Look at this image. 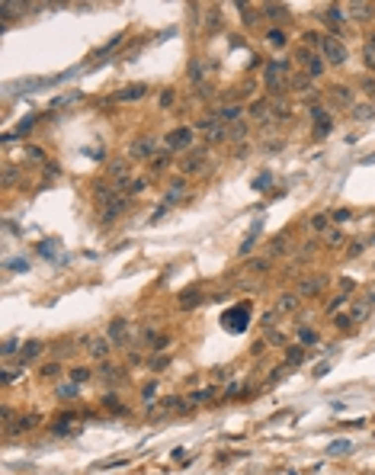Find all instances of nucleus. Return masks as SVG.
<instances>
[{
  "label": "nucleus",
  "instance_id": "61",
  "mask_svg": "<svg viewBox=\"0 0 375 475\" xmlns=\"http://www.w3.org/2000/svg\"><path fill=\"white\" fill-rule=\"evenodd\" d=\"M327 369H330V366H327V363H321V366H318V372H315V379H321V376H327Z\"/></svg>",
  "mask_w": 375,
  "mask_h": 475
},
{
  "label": "nucleus",
  "instance_id": "1",
  "mask_svg": "<svg viewBox=\"0 0 375 475\" xmlns=\"http://www.w3.org/2000/svg\"><path fill=\"white\" fill-rule=\"evenodd\" d=\"M247 324H250V305H234V308H228L221 315V328L228 334H244Z\"/></svg>",
  "mask_w": 375,
  "mask_h": 475
},
{
  "label": "nucleus",
  "instance_id": "29",
  "mask_svg": "<svg viewBox=\"0 0 375 475\" xmlns=\"http://www.w3.org/2000/svg\"><path fill=\"white\" fill-rule=\"evenodd\" d=\"M353 119H356V122H369V119H372V106H369V103L353 106Z\"/></svg>",
  "mask_w": 375,
  "mask_h": 475
},
{
  "label": "nucleus",
  "instance_id": "53",
  "mask_svg": "<svg viewBox=\"0 0 375 475\" xmlns=\"http://www.w3.org/2000/svg\"><path fill=\"white\" fill-rule=\"evenodd\" d=\"M272 254H285V238H276V241H272Z\"/></svg>",
  "mask_w": 375,
  "mask_h": 475
},
{
  "label": "nucleus",
  "instance_id": "18",
  "mask_svg": "<svg viewBox=\"0 0 375 475\" xmlns=\"http://www.w3.org/2000/svg\"><path fill=\"white\" fill-rule=\"evenodd\" d=\"M321 289H324V280H305L302 286H298V296L308 298V296H318Z\"/></svg>",
  "mask_w": 375,
  "mask_h": 475
},
{
  "label": "nucleus",
  "instance_id": "9",
  "mask_svg": "<svg viewBox=\"0 0 375 475\" xmlns=\"http://www.w3.org/2000/svg\"><path fill=\"white\" fill-rule=\"evenodd\" d=\"M145 93H148V84H128L115 93V100H119V103H132V100H141Z\"/></svg>",
  "mask_w": 375,
  "mask_h": 475
},
{
  "label": "nucleus",
  "instance_id": "20",
  "mask_svg": "<svg viewBox=\"0 0 375 475\" xmlns=\"http://www.w3.org/2000/svg\"><path fill=\"white\" fill-rule=\"evenodd\" d=\"M289 90H311V77L305 71L302 74H292V77H289Z\"/></svg>",
  "mask_w": 375,
  "mask_h": 475
},
{
  "label": "nucleus",
  "instance_id": "33",
  "mask_svg": "<svg viewBox=\"0 0 375 475\" xmlns=\"http://www.w3.org/2000/svg\"><path fill=\"white\" fill-rule=\"evenodd\" d=\"M58 398H61V402H74V398H77V385H74V382L61 385V389H58Z\"/></svg>",
  "mask_w": 375,
  "mask_h": 475
},
{
  "label": "nucleus",
  "instance_id": "36",
  "mask_svg": "<svg viewBox=\"0 0 375 475\" xmlns=\"http://www.w3.org/2000/svg\"><path fill=\"white\" fill-rule=\"evenodd\" d=\"M87 379H90V369H84V366H77V369H71V382H74V385H84Z\"/></svg>",
  "mask_w": 375,
  "mask_h": 475
},
{
  "label": "nucleus",
  "instance_id": "28",
  "mask_svg": "<svg viewBox=\"0 0 375 475\" xmlns=\"http://www.w3.org/2000/svg\"><path fill=\"white\" fill-rule=\"evenodd\" d=\"M100 376H103V379H106L109 385H119L122 379H125V376H122L119 369H115V366H103V372H100Z\"/></svg>",
  "mask_w": 375,
  "mask_h": 475
},
{
  "label": "nucleus",
  "instance_id": "50",
  "mask_svg": "<svg viewBox=\"0 0 375 475\" xmlns=\"http://www.w3.org/2000/svg\"><path fill=\"white\" fill-rule=\"evenodd\" d=\"M359 84H363V90L369 93V97H375V77H363Z\"/></svg>",
  "mask_w": 375,
  "mask_h": 475
},
{
  "label": "nucleus",
  "instance_id": "27",
  "mask_svg": "<svg viewBox=\"0 0 375 475\" xmlns=\"http://www.w3.org/2000/svg\"><path fill=\"white\" fill-rule=\"evenodd\" d=\"M202 74H206V67H202L199 61L193 58V61H189V80H193L196 87H202Z\"/></svg>",
  "mask_w": 375,
  "mask_h": 475
},
{
  "label": "nucleus",
  "instance_id": "14",
  "mask_svg": "<svg viewBox=\"0 0 375 475\" xmlns=\"http://www.w3.org/2000/svg\"><path fill=\"white\" fill-rule=\"evenodd\" d=\"M346 10H350L353 19H372V16H375V6H372V3H350Z\"/></svg>",
  "mask_w": 375,
  "mask_h": 475
},
{
  "label": "nucleus",
  "instance_id": "48",
  "mask_svg": "<svg viewBox=\"0 0 375 475\" xmlns=\"http://www.w3.org/2000/svg\"><path fill=\"white\" fill-rule=\"evenodd\" d=\"M302 359H305V350H302V347L289 350V363H292V366H295V363H302Z\"/></svg>",
  "mask_w": 375,
  "mask_h": 475
},
{
  "label": "nucleus",
  "instance_id": "16",
  "mask_svg": "<svg viewBox=\"0 0 375 475\" xmlns=\"http://www.w3.org/2000/svg\"><path fill=\"white\" fill-rule=\"evenodd\" d=\"M321 16L327 19V26H330V29H337V26L343 23V16H346V13H343V6H327V10L321 13Z\"/></svg>",
  "mask_w": 375,
  "mask_h": 475
},
{
  "label": "nucleus",
  "instance_id": "43",
  "mask_svg": "<svg viewBox=\"0 0 375 475\" xmlns=\"http://www.w3.org/2000/svg\"><path fill=\"white\" fill-rule=\"evenodd\" d=\"M330 219L337 222V225H343V222H350V219H353V212H350V209H337V212H333Z\"/></svg>",
  "mask_w": 375,
  "mask_h": 475
},
{
  "label": "nucleus",
  "instance_id": "5",
  "mask_svg": "<svg viewBox=\"0 0 375 475\" xmlns=\"http://www.w3.org/2000/svg\"><path fill=\"white\" fill-rule=\"evenodd\" d=\"M298 61L305 64V74H308L311 80H315V77H321V74H324V67H327V61H324L321 55H315V52H308V49H302V52H298Z\"/></svg>",
  "mask_w": 375,
  "mask_h": 475
},
{
  "label": "nucleus",
  "instance_id": "4",
  "mask_svg": "<svg viewBox=\"0 0 375 475\" xmlns=\"http://www.w3.org/2000/svg\"><path fill=\"white\" fill-rule=\"evenodd\" d=\"M189 145H193V128H186V125L167 132V138H163V148H167L170 154H173V151H186Z\"/></svg>",
  "mask_w": 375,
  "mask_h": 475
},
{
  "label": "nucleus",
  "instance_id": "12",
  "mask_svg": "<svg viewBox=\"0 0 375 475\" xmlns=\"http://www.w3.org/2000/svg\"><path fill=\"white\" fill-rule=\"evenodd\" d=\"M125 334H128V321H125V318H115V321L109 324V341L125 344Z\"/></svg>",
  "mask_w": 375,
  "mask_h": 475
},
{
  "label": "nucleus",
  "instance_id": "13",
  "mask_svg": "<svg viewBox=\"0 0 375 475\" xmlns=\"http://www.w3.org/2000/svg\"><path fill=\"white\" fill-rule=\"evenodd\" d=\"M369 311H372V302H369V298L363 296V298H359V302H353V308H350V318H353V321L359 324V321H366V315H369Z\"/></svg>",
  "mask_w": 375,
  "mask_h": 475
},
{
  "label": "nucleus",
  "instance_id": "25",
  "mask_svg": "<svg viewBox=\"0 0 375 475\" xmlns=\"http://www.w3.org/2000/svg\"><path fill=\"white\" fill-rule=\"evenodd\" d=\"M183 189H186V180H173V183H170V186H167V206H170V202H176V199H180V196H183Z\"/></svg>",
  "mask_w": 375,
  "mask_h": 475
},
{
  "label": "nucleus",
  "instance_id": "34",
  "mask_svg": "<svg viewBox=\"0 0 375 475\" xmlns=\"http://www.w3.org/2000/svg\"><path fill=\"white\" fill-rule=\"evenodd\" d=\"M250 116H254V119H267L269 116V106L263 103V100H257V103H250Z\"/></svg>",
  "mask_w": 375,
  "mask_h": 475
},
{
  "label": "nucleus",
  "instance_id": "6",
  "mask_svg": "<svg viewBox=\"0 0 375 475\" xmlns=\"http://www.w3.org/2000/svg\"><path fill=\"white\" fill-rule=\"evenodd\" d=\"M125 206H128V199H125V196H115L112 202L100 206V222H115L122 212H125Z\"/></svg>",
  "mask_w": 375,
  "mask_h": 475
},
{
  "label": "nucleus",
  "instance_id": "23",
  "mask_svg": "<svg viewBox=\"0 0 375 475\" xmlns=\"http://www.w3.org/2000/svg\"><path fill=\"white\" fill-rule=\"evenodd\" d=\"M260 228H263V222H257L254 225V232H250L247 238H244V244L237 250H241V254H250V250H254V244H257V238H260Z\"/></svg>",
  "mask_w": 375,
  "mask_h": 475
},
{
  "label": "nucleus",
  "instance_id": "3",
  "mask_svg": "<svg viewBox=\"0 0 375 475\" xmlns=\"http://www.w3.org/2000/svg\"><path fill=\"white\" fill-rule=\"evenodd\" d=\"M267 87H269V93H279V90H285V77H289V64L285 61H267Z\"/></svg>",
  "mask_w": 375,
  "mask_h": 475
},
{
  "label": "nucleus",
  "instance_id": "59",
  "mask_svg": "<svg viewBox=\"0 0 375 475\" xmlns=\"http://www.w3.org/2000/svg\"><path fill=\"white\" fill-rule=\"evenodd\" d=\"M343 302H346V296H337V298H333V302H330V311H337V308H340V305H343Z\"/></svg>",
  "mask_w": 375,
  "mask_h": 475
},
{
  "label": "nucleus",
  "instance_id": "55",
  "mask_svg": "<svg viewBox=\"0 0 375 475\" xmlns=\"http://www.w3.org/2000/svg\"><path fill=\"white\" fill-rule=\"evenodd\" d=\"M327 241H330V247H337V244L343 241V235H340V232H330V235H327Z\"/></svg>",
  "mask_w": 375,
  "mask_h": 475
},
{
  "label": "nucleus",
  "instance_id": "39",
  "mask_svg": "<svg viewBox=\"0 0 375 475\" xmlns=\"http://www.w3.org/2000/svg\"><path fill=\"white\" fill-rule=\"evenodd\" d=\"M74 100H80V90H71V93H64V97L52 100V106H67V103H74Z\"/></svg>",
  "mask_w": 375,
  "mask_h": 475
},
{
  "label": "nucleus",
  "instance_id": "30",
  "mask_svg": "<svg viewBox=\"0 0 375 475\" xmlns=\"http://www.w3.org/2000/svg\"><path fill=\"white\" fill-rule=\"evenodd\" d=\"M327 450H330V456H343V453H350L353 446H350V440H330Z\"/></svg>",
  "mask_w": 375,
  "mask_h": 475
},
{
  "label": "nucleus",
  "instance_id": "58",
  "mask_svg": "<svg viewBox=\"0 0 375 475\" xmlns=\"http://www.w3.org/2000/svg\"><path fill=\"white\" fill-rule=\"evenodd\" d=\"M170 103H173V93L163 90V93H161V106H170Z\"/></svg>",
  "mask_w": 375,
  "mask_h": 475
},
{
  "label": "nucleus",
  "instance_id": "19",
  "mask_svg": "<svg viewBox=\"0 0 375 475\" xmlns=\"http://www.w3.org/2000/svg\"><path fill=\"white\" fill-rule=\"evenodd\" d=\"M298 298H302V296H295V293L282 296V298L276 302V311H279V315H282V311H295V308H298Z\"/></svg>",
  "mask_w": 375,
  "mask_h": 475
},
{
  "label": "nucleus",
  "instance_id": "15",
  "mask_svg": "<svg viewBox=\"0 0 375 475\" xmlns=\"http://www.w3.org/2000/svg\"><path fill=\"white\" fill-rule=\"evenodd\" d=\"M215 116H218V122L231 125V122H237V119H241V106H234V103H231V106H221V110H218Z\"/></svg>",
  "mask_w": 375,
  "mask_h": 475
},
{
  "label": "nucleus",
  "instance_id": "60",
  "mask_svg": "<svg viewBox=\"0 0 375 475\" xmlns=\"http://www.w3.org/2000/svg\"><path fill=\"white\" fill-rule=\"evenodd\" d=\"M39 250H42V254H45V257H49V254H54V247H52V244H49V241H45V244H39Z\"/></svg>",
  "mask_w": 375,
  "mask_h": 475
},
{
  "label": "nucleus",
  "instance_id": "31",
  "mask_svg": "<svg viewBox=\"0 0 375 475\" xmlns=\"http://www.w3.org/2000/svg\"><path fill=\"white\" fill-rule=\"evenodd\" d=\"M263 10H267V16H269V19H285V16H289V10H285L282 3H267Z\"/></svg>",
  "mask_w": 375,
  "mask_h": 475
},
{
  "label": "nucleus",
  "instance_id": "54",
  "mask_svg": "<svg viewBox=\"0 0 375 475\" xmlns=\"http://www.w3.org/2000/svg\"><path fill=\"white\" fill-rule=\"evenodd\" d=\"M13 180H16V171H13V167H6V171H3V183H6V186H10Z\"/></svg>",
  "mask_w": 375,
  "mask_h": 475
},
{
  "label": "nucleus",
  "instance_id": "22",
  "mask_svg": "<svg viewBox=\"0 0 375 475\" xmlns=\"http://www.w3.org/2000/svg\"><path fill=\"white\" fill-rule=\"evenodd\" d=\"M90 356H97V359L109 356V341H106V337H97V341L90 344Z\"/></svg>",
  "mask_w": 375,
  "mask_h": 475
},
{
  "label": "nucleus",
  "instance_id": "44",
  "mask_svg": "<svg viewBox=\"0 0 375 475\" xmlns=\"http://www.w3.org/2000/svg\"><path fill=\"white\" fill-rule=\"evenodd\" d=\"M16 347H19V344H16V341H13V337H10V341H3V347H0V354H3L6 359H10L13 354H16Z\"/></svg>",
  "mask_w": 375,
  "mask_h": 475
},
{
  "label": "nucleus",
  "instance_id": "2",
  "mask_svg": "<svg viewBox=\"0 0 375 475\" xmlns=\"http://www.w3.org/2000/svg\"><path fill=\"white\" fill-rule=\"evenodd\" d=\"M318 49H321V58L330 67H340L346 61V45L340 42L337 36H321V45H318Z\"/></svg>",
  "mask_w": 375,
  "mask_h": 475
},
{
  "label": "nucleus",
  "instance_id": "17",
  "mask_svg": "<svg viewBox=\"0 0 375 475\" xmlns=\"http://www.w3.org/2000/svg\"><path fill=\"white\" fill-rule=\"evenodd\" d=\"M36 424H39V415H26V417H19V420H16V427H10V430H6V433H10V437H13V433L32 430V427H36Z\"/></svg>",
  "mask_w": 375,
  "mask_h": 475
},
{
  "label": "nucleus",
  "instance_id": "42",
  "mask_svg": "<svg viewBox=\"0 0 375 475\" xmlns=\"http://www.w3.org/2000/svg\"><path fill=\"white\" fill-rule=\"evenodd\" d=\"M269 180H272V174H269V171H267V174H260V177L254 180V189H257V193H260V189H267V186H269Z\"/></svg>",
  "mask_w": 375,
  "mask_h": 475
},
{
  "label": "nucleus",
  "instance_id": "41",
  "mask_svg": "<svg viewBox=\"0 0 375 475\" xmlns=\"http://www.w3.org/2000/svg\"><path fill=\"white\" fill-rule=\"evenodd\" d=\"M39 372H42V379H58V372H61V369H58V363H45Z\"/></svg>",
  "mask_w": 375,
  "mask_h": 475
},
{
  "label": "nucleus",
  "instance_id": "45",
  "mask_svg": "<svg viewBox=\"0 0 375 475\" xmlns=\"http://www.w3.org/2000/svg\"><path fill=\"white\" fill-rule=\"evenodd\" d=\"M206 23H209V29H215L218 23H221V13H218V6H212L209 10V16H206Z\"/></svg>",
  "mask_w": 375,
  "mask_h": 475
},
{
  "label": "nucleus",
  "instance_id": "38",
  "mask_svg": "<svg viewBox=\"0 0 375 475\" xmlns=\"http://www.w3.org/2000/svg\"><path fill=\"white\" fill-rule=\"evenodd\" d=\"M6 270H13V273H26V270H29V260H23V257H16V260H6Z\"/></svg>",
  "mask_w": 375,
  "mask_h": 475
},
{
  "label": "nucleus",
  "instance_id": "49",
  "mask_svg": "<svg viewBox=\"0 0 375 475\" xmlns=\"http://www.w3.org/2000/svg\"><path fill=\"white\" fill-rule=\"evenodd\" d=\"M103 405H106V408H112V411H125V408L119 405V398H115V395H106V398H103Z\"/></svg>",
  "mask_w": 375,
  "mask_h": 475
},
{
  "label": "nucleus",
  "instance_id": "56",
  "mask_svg": "<svg viewBox=\"0 0 375 475\" xmlns=\"http://www.w3.org/2000/svg\"><path fill=\"white\" fill-rule=\"evenodd\" d=\"M363 247H366V244H359V241H353V247H350V250H346V254H350V257H356V254H363Z\"/></svg>",
  "mask_w": 375,
  "mask_h": 475
},
{
  "label": "nucleus",
  "instance_id": "35",
  "mask_svg": "<svg viewBox=\"0 0 375 475\" xmlns=\"http://www.w3.org/2000/svg\"><path fill=\"white\" fill-rule=\"evenodd\" d=\"M167 161H170V151H163V154H154V158H151V171H154V174H161L163 167H167Z\"/></svg>",
  "mask_w": 375,
  "mask_h": 475
},
{
  "label": "nucleus",
  "instance_id": "8",
  "mask_svg": "<svg viewBox=\"0 0 375 475\" xmlns=\"http://www.w3.org/2000/svg\"><path fill=\"white\" fill-rule=\"evenodd\" d=\"M42 350H45L42 341H26L23 347H19V366H26V363H32V359H39V356H42Z\"/></svg>",
  "mask_w": 375,
  "mask_h": 475
},
{
  "label": "nucleus",
  "instance_id": "24",
  "mask_svg": "<svg viewBox=\"0 0 375 475\" xmlns=\"http://www.w3.org/2000/svg\"><path fill=\"white\" fill-rule=\"evenodd\" d=\"M285 42H289V39H285L282 29H269L267 32V45H272V49H285Z\"/></svg>",
  "mask_w": 375,
  "mask_h": 475
},
{
  "label": "nucleus",
  "instance_id": "51",
  "mask_svg": "<svg viewBox=\"0 0 375 475\" xmlns=\"http://www.w3.org/2000/svg\"><path fill=\"white\" fill-rule=\"evenodd\" d=\"M244 10H247V6H244ZM257 19H260V13H257V10H247V13H244V23H247V26H257Z\"/></svg>",
  "mask_w": 375,
  "mask_h": 475
},
{
  "label": "nucleus",
  "instance_id": "26",
  "mask_svg": "<svg viewBox=\"0 0 375 475\" xmlns=\"http://www.w3.org/2000/svg\"><path fill=\"white\" fill-rule=\"evenodd\" d=\"M330 128H333V119H330V116H324V119H318V122H315V138H318V141H321V138H324V135H330Z\"/></svg>",
  "mask_w": 375,
  "mask_h": 475
},
{
  "label": "nucleus",
  "instance_id": "10",
  "mask_svg": "<svg viewBox=\"0 0 375 475\" xmlns=\"http://www.w3.org/2000/svg\"><path fill=\"white\" fill-rule=\"evenodd\" d=\"M132 154H135V158H148V161H151L154 154H158V141H154V138H138L132 145Z\"/></svg>",
  "mask_w": 375,
  "mask_h": 475
},
{
  "label": "nucleus",
  "instance_id": "47",
  "mask_svg": "<svg viewBox=\"0 0 375 475\" xmlns=\"http://www.w3.org/2000/svg\"><path fill=\"white\" fill-rule=\"evenodd\" d=\"M333 324H337L340 331H346V328L353 324V318H350V315H337V318H333Z\"/></svg>",
  "mask_w": 375,
  "mask_h": 475
},
{
  "label": "nucleus",
  "instance_id": "46",
  "mask_svg": "<svg viewBox=\"0 0 375 475\" xmlns=\"http://www.w3.org/2000/svg\"><path fill=\"white\" fill-rule=\"evenodd\" d=\"M209 395H212V389H202V392H193V395H189V402H193V405H199V402H206Z\"/></svg>",
  "mask_w": 375,
  "mask_h": 475
},
{
  "label": "nucleus",
  "instance_id": "57",
  "mask_svg": "<svg viewBox=\"0 0 375 475\" xmlns=\"http://www.w3.org/2000/svg\"><path fill=\"white\" fill-rule=\"evenodd\" d=\"M250 270H254V273H263V270H267V260H254V263H250Z\"/></svg>",
  "mask_w": 375,
  "mask_h": 475
},
{
  "label": "nucleus",
  "instance_id": "40",
  "mask_svg": "<svg viewBox=\"0 0 375 475\" xmlns=\"http://www.w3.org/2000/svg\"><path fill=\"white\" fill-rule=\"evenodd\" d=\"M141 395H145V405L151 408V405H154V395H158V385H154V382H148L145 389H141Z\"/></svg>",
  "mask_w": 375,
  "mask_h": 475
},
{
  "label": "nucleus",
  "instance_id": "7",
  "mask_svg": "<svg viewBox=\"0 0 375 475\" xmlns=\"http://www.w3.org/2000/svg\"><path fill=\"white\" fill-rule=\"evenodd\" d=\"M202 164H206V148H193V151L186 154V161L180 164V171L189 177V174H199V171H202Z\"/></svg>",
  "mask_w": 375,
  "mask_h": 475
},
{
  "label": "nucleus",
  "instance_id": "52",
  "mask_svg": "<svg viewBox=\"0 0 375 475\" xmlns=\"http://www.w3.org/2000/svg\"><path fill=\"white\" fill-rule=\"evenodd\" d=\"M302 344H318V334H315V331H305V328H302Z\"/></svg>",
  "mask_w": 375,
  "mask_h": 475
},
{
  "label": "nucleus",
  "instance_id": "37",
  "mask_svg": "<svg viewBox=\"0 0 375 475\" xmlns=\"http://www.w3.org/2000/svg\"><path fill=\"white\" fill-rule=\"evenodd\" d=\"M327 225H330V215H311V228L315 232H327Z\"/></svg>",
  "mask_w": 375,
  "mask_h": 475
},
{
  "label": "nucleus",
  "instance_id": "32",
  "mask_svg": "<svg viewBox=\"0 0 375 475\" xmlns=\"http://www.w3.org/2000/svg\"><path fill=\"white\" fill-rule=\"evenodd\" d=\"M363 58H366V64L375 71V36H369L366 39V52H363Z\"/></svg>",
  "mask_w": 375,
  "mask_h": 475
},
{
  "label": "nucleus",
  "instance_id": "11",
  "mask_svg": "<svg viewBox=\"0 0 375 475\" xmlns=\"http://www.w3.org/2000/svg\"><path fill=\"white\" fill-rule=\"evenodd\" d=\"M330 100H333L337 106H350V103H353V90H350L346 84H337V87H330Z\"/></svg>",
  "mask_w": 375,
  "mask_h": 475
},
{
  "label": "nucleus",
  "instance_id": "21",
  "mask_svg": "<svg viewBox=\"0 0 375 475\" xmlns=\"http://www.w3.org/2000/svg\"><path fill=\"white\" fill-rule=\"evenodd\" d=\"M244 138H247V125H244L241 119L231 122L228 125V141H244Z\"/></svg>",
  "mask_w": 375,
  "mask_h": 475
}]
</instances>
